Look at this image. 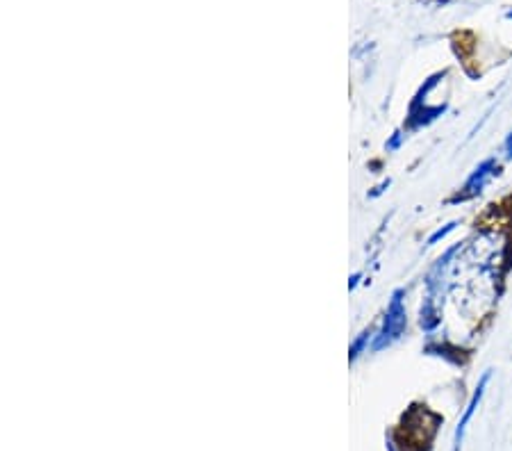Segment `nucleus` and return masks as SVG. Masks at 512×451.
I'll list each match as a JSON object with an SVG mask.
<instances>
[{
    "instance_id": "nucleus-4",
    "label": "nucleus",
    "mask_w": 512,
    "mask_h": 451,
    "mask_svg": "<svg viewBox=\"0 0 512 451\" xmlns=\"http://www.w3.org/2000/svg\"><path fill=\"white\" fill-rule=\"evenodd\" d=\"M453 226H456V224H449L447 228H444V231H437V233L431 237V244H435L437 240H444V237H447V235L453 231Z\"/></svg>"
},
{
    "instance_id": "nucleus-3",
    "label": "nucleus",
    "mask_w": 512,
    "mask_h": 451,
    "mask_svg": "<svg viewBox=\"0 0 512 451\" xmlns=\"http://www.w3.org/2000/svg\"><path fill=\"white\" fill-rule=\"evenodd\" d=\"M494 171H497V162H494V160L483 162L481 167H478V169L474 171V174L469 176L467 185H465V194L472 196V194H476V192H481L483 187L487 185V180H490V178L494 176Z\"/></svg>"
},
{
    "instance_id": "nucleus-2",
    "label": "nucleus",
    "mask_w": 512,
    "mask_h": 451,
    "mask_svg": "<svg viewBox=\"0 0 512 451\" xmlns=\"http://www.w3.org/2000/svg\"><path fill=\"white\" fill-rule=\"evenodd\" d=\"M487 381H490V374H485L483 379H481V383H478V388H476V392H474V397H472V401H469V406H467V410H465V415H462V420H460V424H458V431H456V451L460 449V442H462V438H465V431H467V424H469V420H472V415L476 413V408H478V404H481V399H483V395H485Z\"/></svg>"
},
{
    "instance_id": "nucleus-1",
    "label": "nucleus",
    "mask_w": 512,
    "mask_h": 451,
    "mask_svg": "<svg viewBox=\"0 0 512 451\" xmlns=\"http://www.w3.org/2000/svg\"><path fill=\"white\" fill-rule=\"evenodd\" d=\"M403 326H406V310H403V306H401V294L396 292L392 306H390V315H387V324H385V333H383L385 340L399 338Z\"/></svg>"
},
{
    "instance_id": "nucleus-5",
    "label": "nucleus",
    "mask_w": 512,
    "mask_h": 451,
    "mask_svg": "<svg viewBox=\"0 0 512 451\" xmlns=\"http://www.w3.org/2000/svg\"><path fill=\"white\" fill-rule=\"evenodd\" d=\"M506 155H508V158H512V133L506 139Z\"/></svg>"
}]
</instances>
